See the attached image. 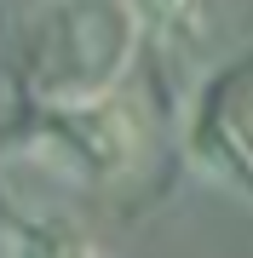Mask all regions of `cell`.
Listing matches in <instances>:
<instances>
[{
  "mask_svg": "<svg viewBox=\"0 0 253 258\" xmlns=\"http://www.w3.org/2000/svg\"><path fill=\"white\" fill-rule=\"evenodd\" d=\"M161 35H190L196 29V0H132Z\"/></svg>",
  "mask_w": 253,
  "mask_h": 258,
  "instance_id": "1",
  "label": "cell"
}]
</instances>
